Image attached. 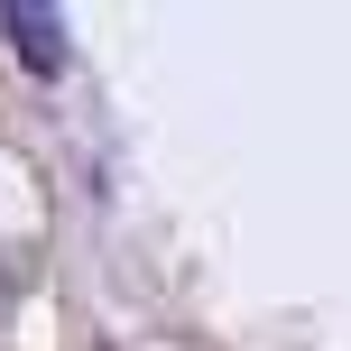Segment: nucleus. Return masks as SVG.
Wrapping results in <instances>:
<instances>
[{
  "label": "nucleus",
  "mask_w": 351,
  "mask_h": 351,
  "mask_svg": "<svg viewBox=\"0 0 351 351\" xmlns=\"http://www.w3.org/2000/svg\"><path fill=\"white\" fill-rule=\"evenodd\" d=\"M0 28H10V47L28 56L37 74H56V65H65V47H56V10H0Z\"/></svg>",
  "instance_id": "nucleus-1"
}]
</instances>
